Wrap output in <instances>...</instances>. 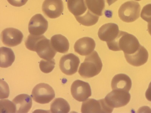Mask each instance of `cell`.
<instances>
[{
  "mask_svg": "<svg viewBox=\"0 0 151 113\" xmlns=\"http://www.w3.org/2000/svg\"><path fill=\"white\" fill-rule=\"evenodd\" d=\"M140 16L147 22L151 21V4L146 5L142 10Z\"/></svg>",
  "mask_w": 151,
  "mask_h": 113,
  "instance_id": "cell-26",
  "label": "cell"
},
{
  "mask_svg": "<svg viewBox=\"0 0 151 113\" xmlns=\"http://www.w3.org/2000/svg\"><path fill=\"white\" fill-rule=\"evenodd\" d=\"M16 108V113H27L32 105V99L26 94H21L16 96L12 100Z\"/></svg>",
  "mask_w": 151,
  "mask_h": 113,
  "instance_id": "cell-16",
  "label": "cell"
},
{
  "mask_svg": "<svg viewBox=\"0 0 151 113\" xmlns=\"http://www.w3.org/2000/svg\"><path fill=\"white\" fill-rule=\"evenodd\" d=\"M95 46V42L93 39L85 37L76 41L74 45V49L75 51L80 55L86 56L93 51Z\"/></svg>",
  "mask_w": 151,
  "mask_h": 113,
  "instance_id": "cell-14",
  "label": "cell"
},
{
  "mask_svg": "<svg viewBox=\"0 0 151 113\" xmlns=\"http://www.w3.org/2000/svg\"><path fill=\"white\" fill-rule=\"evenodd\" d=\"M119 31L118 26L116 24L108 23L104 24L99 28L98 36L101 40L107 43L114 39Z\"/></svg>",
  "mask_w": 151,
  "mask_h": 113,
  "instance_id": "cell-13",
  "label": "cell"
},
{
  "mask_svg": "<svg viewBox=\"0 0 151 113\" xmlns=\"http://www.w3.org/2000/svg\"><path fill=\"white\" fill-rule=\"evenodd\" d=\"M25 45L28 49L36 51L40 58L45 60L53 59L56 53L50 40L43 35L30 34L25 41Z\"/></svg>",
  "mask_w": 151,
  "mask_h": 113,
  "instance_id": "cell-1",
  "label": "cell"
},
{
  "mask_svg": "<svg viewBox=\"0 0 151 113\" xmlns=\"http://www.w3.org/2000/svg\"><path fill=\"white\" fill-rule=\"evenodd\" d=\"M63 8L62 0H45L42 6L43 13L51 19L60 16L63 12Z\"/></svg>",
  "mask_w": 151,
  "mask_h": 113,
  "instance_id": "cell-11",
  "label": "cell"
},
{
  "mask_svg": "<svg viewBox=\"0 0 151 113\" xmlns=\"http://www.w3.org/2000/svg\"><path fill=\"white\" fill-rule=\"evenodd\" d=\"M75 17L77 21L81 24L90 26L94 25L98 22L99 16L88 10L85 14Z\"/></svg>",
  "mask_w": 151,
  "mask_h": 113,
  "instance_id": "cell-22",
  "label": "cell"
},
{
  "mask_svg": "<svg viewBox=\"0 0 151 113\" xmlns=\"http://www.w3.org/2000/svg\"><path fill=\"white\" fill-rule=\"evenodd\" d=\"M130 98V94L128 92L113 90L106 96L105 99L107 104L114 108L126 105L129 102Z\"/></svg>",
  "mask_w": 151,
  "mask_h": 113,
  "instance_id": "cell-7",
  "label": "cell"
},
{
  "mask_svg": "<svg viewBox=\"0 0 151 113\" xmlns=\"http://www.w3.org/2000/svg\"><path fill=\"white\" fill-rule=\"evenodd\" d=\"M0 113H16V108L13 102L7 99L0 100Z\"/></svg>",
  "mask_w": 151,
  "mask_h": 113,
  "instance_id": "cell-24",
  "label": "cell"
},
{
  "mask_svg": "<svg viewBox=\"0 0 151 113\" xmlns=\"http://www.w3.org/2000/svg\"><path fill=\"white\" fill-rule=\"evenodd\" d=\"M70 91L73 98L80 102L85 101L91 95L89 84L80 80H77L73 82Z\"/></svg>",
  "mask_w": 151,
  "mask_h": 113,
  "instance_id": "cell-9",
  "label": "cell"
},
{
  "mask_svg": "<svg viewBox=\"0 0 151 113\" xmlns=\"http://www.w3.org/2000/svg\"><path fill=\"white\" fill-rule=\"evenodd\" d=\"M124 55L127 62L131 65L136 67L139 66L145 63L148 58L147 50L141 45L138 50L134 53Z\"/></svg>",
  "mask_w": 151,
  "mask_h": 113,
  "instance_id": "cell-15",
  "label": "cell"
},
{
  "mask_svg": "<svg viewBox=\"0 0 151 113\" xmlns=\"http://www.w3.org/2000/svg\"><path fill=\"white\" fill-rule=\"evenodd\" d=\"M48 27L47 21L41 14H37L31 19L28 24L30 34L39 35L44 34Z\"/></svg>",
  "mask_w": 151,
  "mask_h": 113,
  "instance_id": "cell-12",
  "label": "cell"
},
{
  "mask_svg": "<svg viewBox=\"0 0 151 113\" xmlns=\"http://www.w3.org/2000/svg\"><path fill=\"white\" fill-rule=\"evenodd\" d=\"M67 4L69 10L75 17L83 15L87 10L85 0H67Z\"/></svg>",
  "mask_w": 151,
  "mask_h": 113,
  "instance_id": "cell-19",
  "label": "cell"
},
{
  "mask_svg": "<svg viewBox=\"0 0 151 113\" xmlns=\"http://www.w3.org/2000/svg\"><path fill=\"white\" fill-rule=\"evenodd\" d=\"M140 11L139 4L132 0L127 1L121 5L118 10V15L123 21L132 22L139 18Z\"/></svg>",
  "mask_w": 151,
  "mask_h": 113,
  "instance_id": "cell-4",
  "label": "cell"
},
{
  "mask_svg": "<svg viewBox=\"0 0 151 113\" xmlns=\"http://www.w3.org/2000/svg\"><path fill=\"white\" fill-rule=\"evenodd\" d=\"M55 65V60L53 59L49 60L42 59L40 62L39 67L42 72L48 73L52 71Z\"/></svg>",
  "mask_w": 151,
  "mask_h": 113,
  "instance_id": "cell-25",
  "label": "cell"
},
{
  "mask_svg": "<svg viewBox=\"0 0 151 113\" xmlns=\"http://www.w3.org/2000/svg\"><path fill=\"white\" fill-rule=\"evenodd\" d=\"M145 97L148 101L151 102V82L145 92Z\"/></svg>",
  "mask_w": 151,
  "mask_h": 113,
  "instance_id": "cell-28",
  "label": "cell"
},
{
  "mask_svg": "<svg viewBox=\"0 0 151 113\" xmlns=\"http://www.w3.org/2000/svg\"><path fill=\"white\" fill-rule=\"evenodd\" d=\"M51 112L68 113L70 111V106L68 102L62 98L55 99L51 103L50 106Z\"/></svg>",
  "mask_w": 151,
  "mask_h": 113,
  "instance_id": "cell-21",
  "label": "cell"
},
{
  "mask_svg": "<svg viewBox=\"0 0 151 113\" xmlns=\"http://www.w3.org/2000/svg\"><path fill=\"white\" fill-rule=\"evenodd\" d=\"M32 97L35 102L41 104L49 103L55 97V92L49 85L40 83L35 86L32 89Z\"/></svg>",
  "mask_w": 151,
  "mask_h": 113,
  "instance_id": "cell-5",
  "label": "cell"
},
{
  "mask_svg": "<svg viewBox=\"0 0 151 113\" xmlns=\"http://www.w3.org/2000/svg\"><path fill=\"white\" fill-rule=\"evenodd\" d=\"M113 109L107 104L105 99L98 100L88 99L82 103L81 112L83 113H110Z\"/></svg>",
  "mask_w": 151,
  "mask_h": 113,
  "instance_id": "cell-6",
  "label": "cell"
},
{
  "mask_svg": "<svg viewBox=\"0 0 151 113\" xmlns=\"http://www.w3.org/2000/svg\"><path fill=\"white\" fill-rule=\"evenodd\" d=\"M117 0H106V1L109 5V6Z\"/></svg>",
  "mask_w": 151,
  "mask_h": 113,
  "instance_id": "cell-30",
  "label": "cell"
},
{
  "mask_svg": "<svg viewBox=\"0 0 151 113\" xmlns=\"http://www.w3.org/2000/svg\"><path fill=\"white\" fill-rule=\"evenodd\" d=\"M51 45L57 52L65 53L69 50V44L66 37L61 34H57L52 36L50 39Z\"/></svg>",
  "mask_w": 151,
  "mask_h": 113,
  "instance_id": "cell-18",
  "label": "cell"
},
{
  "mask_svg": "<svg viewBox=\"0 0 151 113\" xmlns=\"http://www.w3.org/2000/svg\"><path fill=\"white\" fill-rule=\"evenodd\" d=\"M106 43L110 50L114 51L122 50L124 54L134 53L138 50L140 45L134 36L122 31H119L114 39Z\"/></svg>",
  "mask_w": 151,
  "mask_h": 113,
  "instance_id": "cell-2",
  "label": "cell"
},
{
  "mask_svg": "<svg viewBox=\"0 0 151 113\" xmlns=\"http://www.w3.org/2000/svg\"><path fill=\"white\" fill-rule=\"evenodd\" d=\"M11 5L16 7H20L24 5L28 0H7Z\"/></svg>",
  "mask_w": 151,
  "mask_h": 113,
  "instance_id": "cell-27",
  "label": "cell"
},
{
  "mask_svg": "<svg viewBox=\"0 0 151 113\" xmlns=\"http://www.w3.org/2000/svg\"><path fill=\"white\" fill-rule=\"evenodd\" d=\"M132 81L129 77L124 74L115 75L111 82L112 90H117L129 92L132 86Z\"/></svg>",
  "mask_w": 151,
  "mask_h": 113,
  "instance_id": "cell-17",
  "label": "cell"
},
{
  "mask_svg": "<svg viewBox=\"0 0 151 113\" xmlns=\"http://www.w3.org/2000/svg\"><path fill=\"white\" fill-rule=\"evenodd\" d=\"M102 64L97 52L95 51L86 56L81 63L78 71L82 77L88 78L97 75L101 71Z\"/></svg>",
  "mask_w": 151,
  "mask_h": 113,
  "instance_id": "cell-3",
  "label": "cell"
},
{
  "mask_svg": "<svg viewBox=\"0 0 151 113\" xmlns=\"http://www.w3.org/2000/svg\"><path fill=\"white\" fill-rule=\"evenodd\" d=\"M88 10L94 14L99 16L102 15L105 7L104 0H85Z\"/></svg>",
  "mask_w": 151,
  "mask_h": 113,
  "instance_id": "cell-23",
  "label": "cell"
},
{
  "mask_svg": "<svg viewBox=\"0 0 151 113\" xmlns=\"http://www.w3.org/2000/svg\"><path fill=\"white\" fill-rule=\"evenodd\" d=\"M147 29L148 31L151 36V21L148 22Z\"/></svg>",
  "mask_w": 151,
  "mask_h": 113,
  "instance_id": "cell-29",
  "label": "cell"
},
{
  "mask_svg": "<svg viewBox=\"0 0 151 113\" xmlns=\"http://www.w3.org/2000/svg\"><path fill=\"white\" fill-rule=\"evenodd\" d=\"M1 37L3 44L6 46L14 47L20 44L23 37L22 33L13 28L4 29L1 32Z\"/></svg>",
  "mask_w": 151,
  "mask_h": 113,
  "instance_id": "cell-10",
  "label": "cell"
},
{
  "mask_svg": "<svg viewBox=\"0 0 151 113\" xmlns=\"http://www.w3.org/2000/svg\"><path fill=\"white\" fill-rule=\"evenodd\" d=\"M80 63L79 58L73 53L63 56L59 62L60 70L64 74L71 75L77 71Z\"/></svg>",
  "mask_w": 151,
  "mask_h": 113,
  "instance_id": "cell-8",
  "label": "cell"
},
{
  "mask_svg": "<svg viewBox=\"0 0 151 113\" xmlns=\"http://www.w3.org/2000/svg\"><path fill=\"white\" fill-rule=\"evenodd\" d=\"M0 65L2 68L10 66L14 62L15 56L12 50L4 46L0 48Z\"/></svg>",
  "mask_w": 151,
  "mask_h": 113,
  "instance_id": "cell-20",
  "label": "cell"
}]
</instances>
